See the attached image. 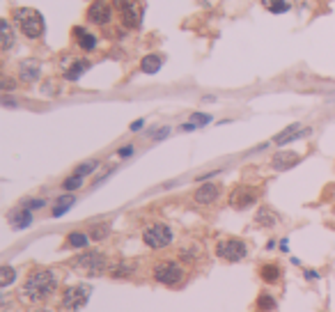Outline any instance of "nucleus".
<instances>
[{
	"instance_id": "f257e3e1",
	"label": "nucleus",
	"mask_w": 335,
	"mask_h": 312,
	"mask_svg": "<svg viewBox=\"0 0 335 312\" xmlns=\"http://www.w3.org/2000/svg\"><path fill=\"white\" fill-rule=\"evenodd\" d=\"M58 290V275L48 269H35L23 282V296L32 303H42Z\"/></svg>"
},
{
	"instance_id": "f03ea898",
	"label": "nucleus",
	"mask_w": 335,
	"mask_h": 312,
	"mask_svg": "<svg viewBox=\"0 0 335 312\" xmlns=\"http://www.w3.org/2000/svg\"><path fill=\"white\" fill-rule=\"evenodd\" d=\"M14 21H16V25H19V30L30 39L42 37V32H44V16L32 7L14 9Z\"/></svg>"
},
{
	"instance_id": "7ed1b4c3",
	"label": "nucleus",
	"mask_w": 335,
	"mask_h": 312,
	"mask_svg": "<svg viewBox=\"0 0 335 312\" xmlns=\"http://www.w3.org/2000/svg\"><path fill=\"white\" fill-rule=\"evenodd\" d=\"M71 267L81 271V273L87 275H101L108 269V257L99 250H92V252H81L78 257L71 259Z\"/></svg>"
},
{
	"instance_id": "20e7f679",
	"label": "nucleus",
	"mask_w": 335,
	"mask_h": 312,
	"mask_svg": "<svg viewBox=\"0 0 335 312\" xmlns=\"http://www.w3.org/2000/svg\"><path fill=\"white\" fill-rule=\"evenodd\" d=\"M152 273H154V280L166 285V287H175V285H179V282L184 280V267L177 264L175 259H163V262H159V264L154 267Z\"/></svg>"
},
{
	"instance_id": "39448f33",
	"label": "nucleus",
	"mask_w": 335,
	"mask_h": 312,
	"mask_svg": "<svg viewBox=\"0 0 335 312\" xmlns=\"http://www.w3.org/2000/svg\"><path fill=\"white\" fill-rule=\"evenodd\" d=\"M90 296H92L90 285H85V282L71 285V287H67V290L62 291V308L64 310H81L90 301Z\"/></svg>"
},
{
	"instance_id": "423d86ee",
	"label": "nucleus",
	"mask_w": 335,
	"mask_h": 312,
	"mask_svg": "<svg viewBox=\"0 0 335 312\" xmlns=\"http://www.w3.org/2000/svg\"><path fill=\"white\" fill-rule=\"evenodd\" d=\"M143 241H145V246L154 248V250L166 248V246L172 244V229L168 225H163V223H154V225H149L143 232Z\"/></svg>"
},
{
	"instance_id": "0eeeda50",
	"label": "nucleus",
	"mask_w": 335,
	"mask_h": 312,
	"mask_svg": "<svg viewBox=\"0 0 335 312\" xmlns=\"http://www.w3.org/2000/svg\"><path fill=\"white\" fill-rule=\"evenodd\" d=\"M246 252H248V248H246V244L241 239H225V241H218V246H216V255L228 259V262L244 259Z\"/></svg>"
},
{
	"instance_id": "6e6552de",
	"label": "nucleus",
	"mask_w": 335,
	"mask_h": 312,
	"mask_svg": "<svg viewBox=\"0 0 335 312\" xmlns=\"http://www.w3.org/2000/svg\"><path fill=\"white\" fill-rule=\"evenodd\" d=\"M120 7H122V21L126 28L131 30H136L140 28V23H143V5L138 2V0H122L120 2Z\"/></svg>"
},
{
	"instance_id": "1a4fd4ad",
	"label": "nucleus",
	"mask_w": 335,
	"mask_h": 312,
	"mask_svg": "<svg viewBox=\"0 0 335 312\" xmlns=\"http://www.w3.org/2000/svg\"><path fill=\"white\" fill-rule=\"evenodd\" d=\"M257 202V190L251 188V186H236L232 193H230V205L234 209H248Z\"/></svg>"
},
{
	"instance_id": "9d476101",
	"label": "nucleus",
	"mask_w": 335,
	"mask_h": 312,
	"mask_svg": "<svg viewBox=\"0 0 335 312\" xmlns=\"http://www.w3.org/2000/svg\"><path fill=\"white\" fill-rule=\"evenodd\" d=\"M87 21L94 23V25H106V23L113 21V7L104 0H94L87 9Z\"/></svg>"
},
{
	"instance_id": "9b49d317",
	"label": "nucleus",
	"mask_w": 335,
	"mask_h": 312,
	"mask_svg": "<svg viewBox=\"0 0 335 312\" xmlns=\"http://www.w3.org/2000/svg\"><path fill=\"white\" fill-rule=\"evenodd\" d=\"M42 74V64L37 60H23L19 64V78H21L23 83H35Z\"/></svg>"
},
{
	"instance_id": "f8f14e48",
	"label": "nucleus",
	"mask_w": 335,
	"mask_h": 312,
	"mask_svg": "<svg viewBox=\"0 0 335 312\" xmlns=\"http://www.w3.org/2000/svg\"><path fill=\"white\" fill-rule=\"evenodd\" d=\"M218 195H221V188L216 186V184H202L198 190H195V202L198 205H211V202H216L218 200Z\"/></svg>"
},
{
	"instance_id": "ddd939ff",
	"label": "nucleus",
	"mask_w": 335,
	"mask_h": 312,
	"mask_svg": "<svg viewBox=\"0 0 335 312\" xmlns=\"http://www.w3.org/2000/svg\"><path fill=\"white\" fill-rule=\"evenodd\" d=\"M310 131H313V129H301L298 124H290V126L282 131V133H278V136L273 138V143H275V145H287V143H292V140H298V138L308 136Z\"/></svg>"
},
{
	"instance_id": "4468645a",
	"label": "nucleus",
	"mask_w": 335,
	"mask_h": 312,
	"mask_svg": "<svg viewBox=\"0 0 335 312\" xmlns=\"http://www.w3.org/2000/svg\"><path fill=\"white\" fill-rule=\"evenodd\" d=\"M278 213L271 209V207H259L257 213H255V225L257 228H275L278 225Z\"/></svg>"
},
{
	"instance_id": "2eb2a0df",
	"label": "nucleus",
	"mask_w": 335,
	"mask_h": 312,
	"mask_svg": "<svg viewBox=\"0 0 335 312\" xmlns=\"http://www.w3.org/2000/svg\"><path fill=\"white\" fill-rule=\"evenodd\" d=\"M301 161V156L294 152H278L271 159V166H273V170H290V167H294Z\"/></svg>"
},
{
	"instance_id": "dca6fc26",
	"label": "nucleus",
	"mask_w": 335,
	"mask_h": 312,
	"mask_svg": "<svg viewBox=\"0 0 335 312\" xmlns=\"http://www.w3.org/2000/svg\"><path fill=\"white\" fill-rule=\"evenodd\" d=\"M133 271H136V264H133V262H126V259L113 262V264L108 267V273L113 275V278H131Z\"/></svg>"
},
{
	"instance_id": "f3484780",
	"label": "nucleus",
	"mask_w": 335,
	"mask_h": 312,
	"mask_svg": "<svg viewBox=\"0 0 335 312\" xmlns=\"http://www.w3.org/2000/svg\"><path fill=\"white\" fill-rule=\"evenodd\" d=\"M74 37H76V44L83 51H94L97 48V35L87 32L85 28H74Z\"/></svg>"
},
{
	"instance_id": "a211bd4d",
	"label": "nucleus",
	"mask_w": 335,
	"mask_h": 312,
	"mask_svg": "<svg viewBox=\"0 0 335 312\" xmlns=\"http://www.w3.org/2000/svg\"><path fill=\"white\" fill-rule=\"evenodd\" d=\"M9 223H12V228L14 229H25L30 228L32 223V211H28V209H19V211H12L9 213Z\"/></svg>"
},
{
	"instance_id": "6ab92c4d",
	"label": "nucleus",
	"mask_w": 335,
	"mask_h": 312,
	"mask_svg": "<svg viewBox=\"0 0 335 312\" xmlns=\"http://www.w3.org/2000/svg\"><path fill=\"white\" fill-rule=\"evenodd\" d=\"M87 69H90V62L87 60H74L71 67H67V71H64V78H67V81H78Z\"/></svg>"
},
{
	"instance_id": "aec40b11",
	"label": "nucleus",
	"mask_w": 335,
	"mask_h": 312,
	"mask_svg": "<svg viewBox=\"0 0 335 312\" xmlns=\"http://www.w3.org/2000/svg\"><path fill=\"white\" fill-rule=\"evenodd\" d=\"M163 67V58L156 53H149L143 58V62H140V69L145 71V74H156L159 69Z\"/></svg>"
},
{
	"instance_id": "412c9836",
	"label": "nucleus",
	"mask_w": 335,
	"mask_h": 312,
	"mask_svg": "<svg viewBox=\"0 0 335 312\" xmlns=\"http://www.w3.org/2000/svg\"><path fill=\"white\" fill-rule=\"evenodd\" d=\"M259 278L267 285H275V282L280 280V267L278 264H264V267L259 269Z\"/></svg>"
},
{
	"instance_id": "4be33fe9",
	"label": "nucleus",
	"mask_w": 335,
	"mask_h": 312,
	"mask_svg": "<svg viewBox=\"0 0 335 312\" xmlns=\"http://www.w3.org/2000/svg\"><path fill=\"white\" fill-rule=\"evenodd\" d=\"M262 7L271 14H285L292 9V2L290 0H262Z\"/></svg>"
},
{
	"instance_id": "5701e85b",
	"label": "nucleus",
	"mask_w": 335,
	"mask_h": 312,
	"mask_svg": "<svg viewBox=\"0 0 335 312\" xmlns=\"http://www.w3.org/2000/svg\"><path fill=\"white\" fill-rule=\"evenodd\" d=\"M74 205H76V198H74V195H62V198H58V205L53 207V216L60 218V216H64Z\"/></svg>"
},
{
	"instance_id": "b1692460",
	"label": "nucleus",
	"mask_w": 335,
	"mask_h": 312,
	"mask_svg": "<svg viewBox=\"0 0 335 312\" xmlns=\"http://www.w3.org/2000/svg\"><path fill=\"white\" fill-rule=\"evenodd\" d=\"M0 28H2V51H9L12 48V44H14V30H12V25H9L7 19H2V23H0Z\"/></svg>"
},
{
	"instance_id": "393cba45",
	"label": "nucleus",
	"mask_w": 335,
	"mask_h": 312,
	"mask_svg": "<svg viewBox=\"0 0 335 312\" xmlns=\"http://www.w3.org/2000/svg\"><path fill=\"white\" fill-rule=\"evenodd\" d=\"M108 234H110V223H97V225H92L90 228L92 241H101V239H106Z\"/></svg>"
},
{
	"instance_id": "a878e982",
	"label": "nucleus",
	"mask_w": 335,
	"mask_h": 312,
	"mask_svg": "<svg viewBox=\"0 0 335 312\" xmlns=\"http://www.w3.org/2000/svg\"><path fill=\"white\" fill-rule=\"evenodd\" d=\"M87 241H90V234H85V232H71V234L67 236V244L71 246V248H85Z\"/></svg>"
},
{
	"instance_id": "bb28decb",
	"label": "nucleus",
	"mask_w": 335,
	"mask_h": 312,
	"mask_svg": "<svg viewBox=\"0 0 335 312\" xmlns=\"http://www.w3.org/2000/svg\"><path fill=\"white\" fill-rule=\"evenodd\" d=\"M14 280H16V271H14V269H12V267H2V269H0V287H2V290H7Z\"/></svg>"
},
{
	"instance_id": "cd10ccee",
	"label": "nucleus",
	"mask_w": 335,
	"mask_h": 312,
	"mask_svg": "<svg viewBox=\"0 0 335 312\" xmlns=\"http://www.w3.org/2000/svg\"><path fill=\"white\" fill-rule=\"evenodd\" d=\"M97 167H99V161H85V163H81V166L76 167V170H74V175H78V177H87V175H92V172H94V170H97Z\"/></svg>"
},
{
	"instance_id": "c85d7f7f",
	"label": "nucleus",
	"mask_w": 335,
	"mask_h": 312,
	"mask_svg": "<svg viewBox=\"0 0 335 312\" xmlns=\"http://www.w3.org/2000/svg\"><path fill=\"white\" fill-rule=\"evenodd\" d=\"M257 308L259 310H275L278 308V303H275V298L273 296H269V294H259L257 296Z\"/></svg>"
},
{
	"instance_id": "c756f323",
	"label": "nucleus",
	"mask_w": 335,
	"mask_h": 312,
	"mask_svg": "<svg viewBox=\"0 0 335 312\" xmlns=\"http://www.w3.org/2000/svg\"><path fill=\"white\" fill-rule=\"evenodd\" d=\"M81 186H83V177H78V175H71L62 182V188L64 190H78Z\"/></svg>"
},
{
	"instance_id": "7c9ffc66",
	"label": "nucleus",
	"mask_w": 335,
	"mask_h": 312,
	"mask_svg": "<svg viewBox=\"0 0 335 312\" xmlns=\"http://www.w3.org/2000/svg\"><path fill=\"white\" fill-rule=\"evenodd\" d=\"M190 122L195 124V126H205V124L211 122V115H207V113H193V115H190Z\"/></svg>"
},
{
	"instance_id": "2f4dec72",
	"label": "nucleus",
	"mask_w": 335,
	"mask_h": 312,
	"mask_svg": "<svg viewBox=\"0 0 335 312\" xmlns=\"http://www.w3.org/2000/svg\"><path fill=\"white\" fill-rule=\"evenodd\" d=\"M44 205H46L44 200H25L21 207H23V209H28V211H35V209H42Z\"/></svg>"
},
{
	"instance_id": "473e14b6",
	"label": "nucleus",
	"mask_w": 335,
	"mask_h": 312,
	"mask_svg": "<svg viewBox=\"0 0 335 312\" xmlns=\"http://www.w3.org/2000/svg\"><path fill=\"white\" fill-rule=\"evenodd\" d=\"M0 87H2V92H9V90H14V87H16V83H14V78H9V76H5V78H2V83H0Z\"/></svg>"
},
{
	"instance_id": "72a5a7b5",
	"label": "nucleus",
	"mask_w": 335,
	"mask_h": 312,
	"mask_svg": "<svg viewBox=\"0 0 335 312\" xmlns=\"http://www.w3.org/2000/svg\"><path fill=\"white\" fill-rule=\"evenodd\" d=\"M168 133H170V129H168V126H163V129H159L156 133H152V138H154V140H161V138H166Z\"/></svg>"
},
{
	"instance_id": "f704fd0d",
	"label": "nucleus",
	"mask_w": 335,
	"mask_h": 312,
	"mask_svg": "<svg viewBox=\"0 0 335 312\" xmlns=\"http://www.w3.org/2000/svg\"><path fill=\"white\" fill-rule=\"evenodd\" d=\"M120 156H131L133 154V145H124V147H120Z\"/></svg>"
},
{
	"instance_id": "c9c22d12",
	"label": "nucleus",
	"mask_w": 335,
	"mask_h": 312,
	"mask_svg": "<svg viewBox=\"0 0 335 312\" xmlns=\"http://www.w3.org/2000/svg\"><path fill=\"white\" fill-rule=\"evenodd\" d=\"M143 126H145V120H136V122L131 124V131H140Z\"/></svg>"
},
{
	"instance_id": "e433bc0d",
	"label": "nucleus",
	"mask_w": 335,
	"mask_h": 312,
	"mask_svg": "<svg viewBox=\"0 0 335 312\" xmlns=\"http://www.w3.org/2000/svg\"><path fill=\"white\" fill-rule=\"evenodd\" d=\"M193 129H198L193 122H186V124H182V131H193Z\"/></svg>"
},
{
	"instance_id": "4c0bfd02",
	"label": "nucleus",
	"mask_w": 335,
	"mask_h": 312,
	"mask_svg": "<svg viewBox=\"0 0 335 312\" xmlns=\"http://www.w3.org/2000/svg\"><path fill=\"white\" fill-rule=\"evenodd\" d=\"M305 278H319V273H314V271H305Z\"/></svg>"
},
{
	"instance_id": "58836bf2",
	"label": "nucleus",
	"mask_w": 335,
	"mask_h": 312,
	"mask_svg": "<svg viewBox=\"0 0 335 312\" xmlns=\"http://www.w3.org/2000/svg\"><path fill=\"white\" fill-rule=\"evenodd\" d=\"M30 312H48V310H44V308H35V310H30Z\"/></svg>"
}]
</instances>
